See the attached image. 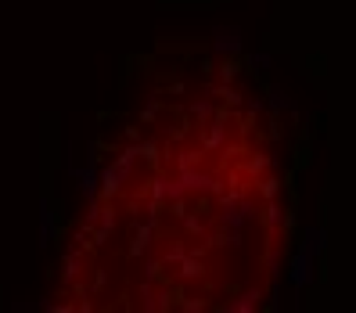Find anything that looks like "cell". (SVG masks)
Instances as JSON below:
<instances>
[{
	"label": "cell",
	"mask_w": 356,
	"mask_h": 313,
	"mask_svg": "<svg viewBox=\"0 0 356 313\" xmlns=\"http://www.w3.org/2000/svg\"><path fill=\"white\" fill-rule=\"evenodd\" d=\"M291 241L278 112L223 69L158 87L101 155L51 303L87 313L263 306Z\"/></svg>",
	"instance_id": "6da1fadb"
}]
</instances>
